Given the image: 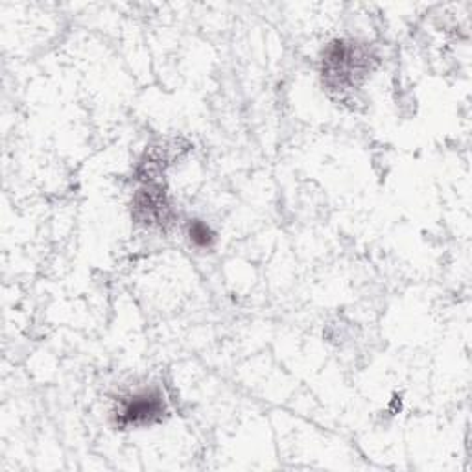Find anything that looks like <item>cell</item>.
Returning <instances> with one entry per match:
<instances>
[{
  "mask_svg": "<svg viewBox=\"0 0 472 472\" xmlns=\"http://www.w3.org/2000/svg\"><path fill=\"white\" fill-rule=\"evenodd\" d=\"M167 405L163 395L157 389H142L120 401L117 410V423L124 428L149 426L161 421Z\"/></svg>",
  "mask_w": 472,
  "mask_h": 472,
  "instance_id": "cell-1",
  "label": "cell"
},
{
  "mask_svg": "<svg viewBox=\"0 0 472 472\" xmlns=\"http://www.w3.org/2000/svg\"><path fill=\"white\" fill-rule=\"evenodd\" d=\"M187 239L196 250H210L216 244V232L201 220H192L187 227Z\"/></svg>",
  "mask_w": 472,
  "mask_h": 472,
  "instance_id": "cell-2",
  "label": "cell"
}]
</instances>
